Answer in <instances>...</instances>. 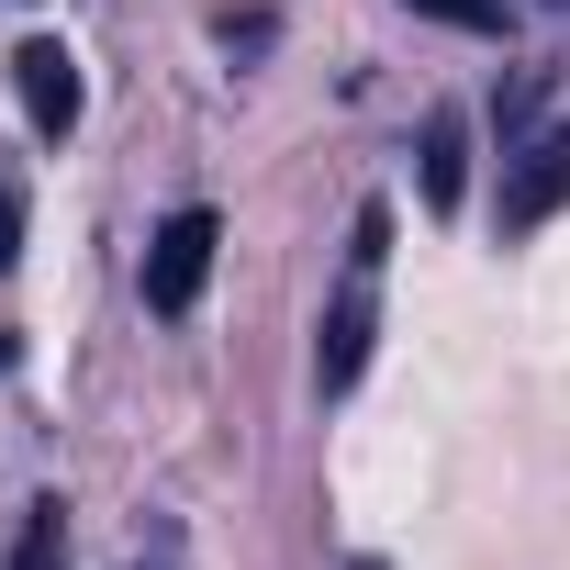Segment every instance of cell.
I'll return each instance as SVG.
<instances>
[{
	"instance_id": "1",
	"label": "cell",
	"mask_w": 570,
	"mask_h": 570,
	"mask_svg": "<svg viewBox=\"0 0 570 570\" xmlns=\"http://www.w3.org/2000/svg\"><path fill=\"white\" fill-rule=\"evenodd\" d=\"M381 257H392V213L370 202V213H358V246H347V292H336V314H325V347H314L325 392H347V381L370 370V279H381Z\"/></svg>"
},
{
	"instance_id": "2",
	"label": "cell",
	"mask_w": 570,
	"mask_h": 570,
	"mask_svg": "<svg viewBox=\"0 0 570 570\" xmlns=\"http://www.w3.org/2000/svg\"><path fill=\"white\" fill-rule=\"evenodd\" d=\"M213 246H224V224H213L202 202H179V213L146 235V314H190V303H202Z\"/></svg>"
},
{
	"instance_id": "3",
	"label": "cell",
	"mask_w": 570,
	"mask_h": 570,
	"mask_svg": "<svg viewBox=\"0 0 570 570\" xmlns=\"http://www.w3.org/2000/svg\"><path fill=\"white\" fill-rule=\"evenodd\" d=\"M559 202H570V124L537 135V146H514V168H503V235H537Z\"/></svg>"
},
{
	"instance_id": "4",
	"label": "cell",
	"mask_w": 570,
	"mask_h": 570,
	"mask_svg": "<svg viewBox=\"0 0 570 570\" xmlns=\"http://www.w3.org/2000/svg\"><path fill=\"white\" fill-rule=\"evenodd\" d=\"M12 79H23V112H35V135H68V124H79V57H68L57 35H35V46L12 57Z\"/></svg>"
},
{
	"instance_id": "5",
	"label": "cell",
	"mask_w": 570,
	"mask_h": 570,
	"mask_svg": "<svg viewBox=\"0 0 570 570\" xmlns=\"http://www.w3.org/2000/svg\"><path fill=\"white\" fill-rule=\"evenodd\" d=\"M459 190H470V124L425 112V213H459Z\"/></svg>"
},
{
	"instance_id": "6",
	"label": "cell",
	"mask_w": 570,
	"mask_h": 570,
	"mask_svg": "<svg viewBox=\"0 0 570 570\" xmlns=\"http://www.w3.org/2000/svg\"><path fill=\"white\" fill-rule=\"evenodd\" d=\"M12 570H68V525H57V503H23V548H12Z\"/></svg>"
},
{
	"instance_id": "7",
	"label": "cell",
	"mask_w": 570,
	"mask_h": 570,
	"mask_svg": "<svg viewBox=\"0 0 570 570\" xmlns=\"http://www.w3.org/2000/svg\"><path fill=\"white\" fill-rule=\"evenodd\" d=\"M414 12H436V23H459V35H492L503 0H414Z\"/></svg>"
},
{
	"instance_id": "8",
	"label": "cell",
	"mask_w": 570,
	"mask_h": 570,
	"mask_svg": "<svg viewBox=\"0 0 570 570\" xmlns=\"http://www.w3.org/2000/svg\"><path fill=\"white\" fill-rule=\"evenodd\" d=\"M12 257H23V202L0 190V268H12Z\"/></svg>"
},
{
	"instance_id": "9",
	"label": "cell",
	"mask_w": 570,
	"mask_h": 570,
	"mask_svg": "<svg viewBox=\"0 0 570 570\" xmlns=\"http://www.w3.org/2000/svg\"><path fill=\"white\" fill-rule=\"evenodd\" d=\"M537 12H570V0H537Z\"/></svg>"
},
{
	"instance_id": "10",
	"label": "cell",
	"mask_w": 570,
	"mask_h": 570,
	"mask_svg": "<svg viewBox=\"0 0 570 570\" xmlns=\"http://www.w3.org/2000/svg\"><path fill=\"white\" fill-rule=\"evenodd\" d=\"M358 570H381V559H358Z\"/></svg>"
}]
</instances>
